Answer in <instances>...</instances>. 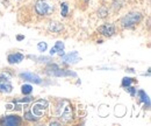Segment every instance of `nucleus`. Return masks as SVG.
I'll return each instance as SVG.
<instances>
[{"label": "nucleus", "mask_w": 151, "mask_h": 126, "mask_svg": "<svg viewBox=\"0 0 151 126\" xmlns=\"http://www.w3.org/2000/svg\"><path fill=\"white\" fill-rule=\"evenodd\" d=\"M47 108H48V102H47V101H38V102H36V103L32 106V110H30V111L40 119L41 116H42V113H43V111Z\"/></svg>", "instance_id": "39448f33"}, {"label": "nucleus", "mask_w": 151, "mask_h": 126, "mask_svg": "<svg viewBox=\"0 0 151 126\" xmlns=\"http://www.w3.org/2000/svg\"><path fill=\"white\" fill-rule=\"evenodd\" d=\"M47 47H48V46H47L45 42H40V43L37 44V49L40 50V52H42V53L47 50Z\"/></svg>", "instance_id": "aec40b11"}, {"label": "nucleus", "mask_w": 151, "mask_h": 126, "mask_svg": "<svg viewBox=\"0 0 151 126\" xmlns=\"http://www.w3.org/2000/svg\"><path fill=\"white\" fill-rule=\"evenodd\" d=\"M56 113L57 116H58V118H60L63 122H65V123L71 122L72 118H73L72 104L69 101H66V99L60 101L56 108Z\"/></svg>", "instance_id": "f257e3e1"}, {"label": "nucleus", "mask_w": 151, "mask_h": 126, "mask_svg": "<svg viewBox=\"0 0 151 126\" xmlns=\"http://www.w3.org/2000/svg\"><path fill=\"white\" fill-rule=\"evenodd\" d=\"M45 72L50 76H73L76 77V74L72 71H66L64 69H60L57 64H49L47 68H45Z\"/></svg>", "instance_id": "20e7f679"}, {"label": "nucleus", "mask_w": 151, "mask_h": 126, "mask_svg": "<svg viewBox=\"0 0 151 126\" xmlns=\"http://www.w3.org/2000/svg\"><path fill=\"white\" fill-rule=\"evenodd\" d=\"M32 90H33V88H32V85H29V84H24V85H22V88H21V91H22L23 95H29V93H32Z\"/></svg>", "instance_id": "a211bd4d"}, {"label": "nucleus", "mask_w": 151, "mask_h": 126, "mask_svg": "<svg viewBox=\"0 0 151 126\" xmlns=\"http://www.w3.org/2000/svg\"><path fill=\"white\" fill-rule=\"evenodd\" d=\"M142 21V14L139 12H130L121 19V26L123 28H132Z\"/></svg>", "instance_id": "7ed1b4c3"}, {"label": "nucleus", "mask_w": 151, "mask_h": 126, "mask_svg": "<svg viewBox=\"0 0 151 126\" xmlns=\"http://www.w3.org/2000/svg\"><path fill=\"white\" fill-rule=\"evenodd\" d=\"M63 50H64V43H63L62 41H57L56 44H55V47H54V48H51L50 54L54 55L58 52V55H59V56H62V55L64 54V53H63Z\"/></svg>", "instance_id": "ddd939ff"}, {"label": "nucleus", "mask_w": 151, "mask_h": 126, "mask_svg": "<svg viewBox=\"0 0 151 126\" xmlns=\"http://www.w3.org/2000/svg\"><path fill=\"white\" fill-rule=\"evenodd\" d=\"M24 55H22L21 53H14V54H9L7 57V61L9 64H15V63H20L21 61H23Z\"/></svg>", "instance_id": "9d476101"}, {"label": "nucleus", "mask_w": 151, "mask_h": 126, "mask_svg": "<svg viewBox=\"0 0 151 126\" xmlns=\"http://www.w3.org/2000/svg\"><path fill=\"white\" fill-rule=\"evenodd\" d=\"M13 90V85L12 83L7 79V78H4L2 76H0V92L1 93H9Z\"/></svg>", "instance_id": "6e6552de"}, {"label": "nucleus", "mask_w": 151, "mask_h": 126, "mask_svg": "<svg viewBox=\"0 0 151 126\" xmlns=\"http://www.w3.org/2000/svg\"><path fill=\"white\" fill-rule=\"evenodd\" d=\"M69 13V5L68 2H62L60 4V15L62 17H66Z\"/></svg>", "instance_id": "f3484780"}, {"label": "nucleus", "mask_w": 151, "mask_h": 126, "mask_svg": "<svg viewBox=\"0 0 151 126\" xmlns=\"http://www.w3.org/2000/svg\"><path fill=\"white\" fill-rule=\"evenodd\" d=\"M24 119H27V120H29V122H37L38 118L32 112V111H27L26 113H24Z\"/></svg>", "instance_id": "dca6fc26"}, {"label": "nucleus", "mask_w": 151, "mask_h": 126, "mask_svg": "<svg viewBox=\"0 0 151 126\" xmlns=\"http://www.w3.org/2000/svg\"><path fill=\"white\" fill-rule=\"evenodd\" d=\"M138 96L141 97V102L147 103V106H150V101H149V97H148V95H147L144 91H143V90L138 91Z\"/></svg>", "instance_id": "2eb2a0df"}, {"label": "nucleus", "mask_w": 151, "mask_h": 126, "mask_svg": "<svg viewBox=\"0 0 151 126\" xmlns=\"http://www.w3.org/2000/svg\"><path fill=\"white\" fill-rule=\"evenodd\" d=\"M35 11L41 17H48L54 13L55 7L54 4H50L48 0H37L35 2Z\"/></svg>", "instance_id": "f03ea898"}, {"label": "nucleus", "mask_w": 151, "mask_h": 126, "mask_svg": "<svg viewBox=\"0 0 151 126\" xmlns=\"http://www.w3.org/2000/svg\"><path fill=\"white\" fill-rule=\"evenodd\" d=\"M48 29H49L50 32H52V33H59V32H62V31L64 29V27H63L62 23H59V22H57V21H51V22L49 23Z\"/></svg>", "instance_id": "f8f14e48"}, {"label": "nucleus", "mask_w": 151, "mask_h": 126, "mask_svg": "<svg viewBox=\"0 0 151 126\" xmlns=\"http://www.w3.org/2000/svg\"><path fill=\"white\" fill-rule=\"evenodd\" d=\"M132 83V78H130V77H124V78L122 79V87H123V88L129 87Z\"/></svg>", "instance_id": "6ab92c4d"}, {"label": "nucleus", "mask_w": 151, "mask_h": 126, "mask_svg": "<svg viewBox=\"0 0 151 126\" xmlns=\"http://www.w3.org/2000/svg\"><path fill=\"white\" fill-rule=\"evenodd\" d=\"M20 77L22 78V79H24V81H28V82H33V83H35V84H40L42 81H41V78L38 77L36 74H33V72H22V74H20Z\"/></svg>", "instance_id": "1a4fd4ad"}, {"label": "nucleus", "mask_w": 151, "mask_h": 126, "mask_svg": "<svg viewBox=\"0 0 151 126\" xmlns=\"http://www.w3.org/2000/svg\"><path fill=\"white\" fill-rule=\"evenodd\" d=\"M18 40H23V36H22V35H19V36H18Z\"/></svg>", "instance_id": "4be33fe9"}, {"label": "nucleus", "mask_w": 151, "mask_h": 126, "mask_svg": "<svg viewBox=\"0 0 151 126\" xmlns=\"http://www.w3.org/2000/svg\"><path fill=\"white\" fill-rule=\"evenodd\" d=\"M98 32L101 35L106 36V37H111L115 33V26L113 23H105V25H102L98 28Z\"/></svg>", "instance_id": "423d86ee"}, {"label": "nucleus", "mask_w": 151, "mask_h": 126, "mask_svg": "<svg viewBox=\"0 0 151 126\" xmlns=\"http://www.w3.org/2000/svg\"><path fill=\"white\" fill-rule=\"evenodd\" d=\"M96 14H98V18L105 19L107 15H108V8H107V7H105V6H102V7H100V8L98 9Z\"/></svg>", "instance_id": "4468645a"}, {"label": "nucleus", "mask_w": 151, "mask_h": 126, "mask_svg": "<svg viewBox=\"0 0 151 126\" xmlns=\"http://www.w3.org/2000/svg\"><path fill=\"white\" fill-rule=\"evenodd\" d=\"M0 123L6 126H18L21 124V118L19 116H6Z\"/></svg>", "instance_id": "0eeeda50"}, {"label": "nucleus", "mask_w": 151, "mask_h": 126, "mask_svg": "<svg viewBox=\"0 0 151 126\" xmlns=\"http://www.w3.org/2000/svg\"><path fill=\"white\" fill-rule=\"evenodd\" d=\"M126 90L129 91L132 96H135V95H136V89H135V88H129V87H127V89H126Z\"/></svg>", "instance_id": "412c9836"}, {"label": "nucleus", "mask_w": 151, "mask_h": 126, "mask_svg": "<svg viewBox=\"0 0 151 126\" xmlns=\"http://www.w3.org/2000/svg\"><path fill=\"white\" fill-rule=\"evenodd\" d=\"M63 61L65 63H76V62H78L79 61V54H78V52H73L71 54L65 55L63 57Z\"/></svg>", "instance_id": "9b49d317"}, {"label": "nucleus", "mask_w": 151, "mask_h": 126, "mask_svg": "<svg viewBox=\"0 0 151 126\" xmlns=\"http://www.w3.org/2000/svg\"><path fill=\"white\" fill-rule=\"evenodd\" d=\"M86 1H87V0H86Z\"/></svg>", "instance_id": "5701e85b"}]
</instances>
